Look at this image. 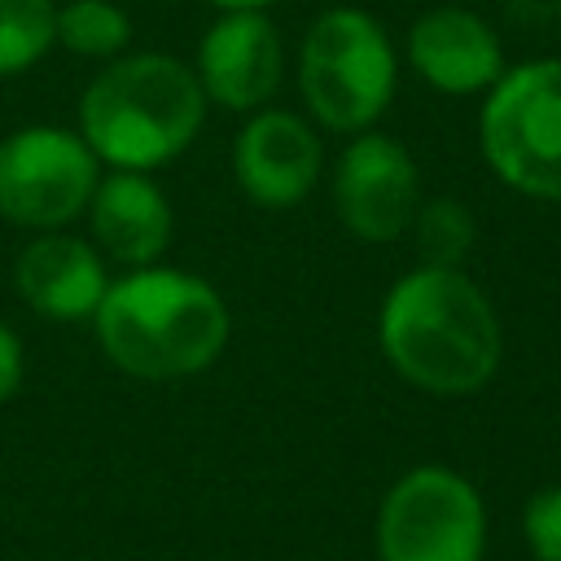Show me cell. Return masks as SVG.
I'll use <instances>...</instances> for the list:
<instances>
[{
  "instance_id": "cell-1",
  "label": "cell",
  "mask_w": 561,
  "mask_h": 561,
  "mask_svg": "<svg viewBox=\"0 0 561 561\" xmlns=\"http://www.w3.org/2000/svg\"><path fill=\"white\" fill-rule=\"evenodd\" d=\"M390 368L425 394L482 390L504 355V333L491 298L465 267H416L399 276L377 320Z\"/></svg>"
},
{
  "instance_id": "cell-2",
  "label": "cell",
  "mask_w": 561,
  "mask_h": 561,
  "mask_svg": "<svg viewBox=\"0 0 561 561\" xmlns=\"http://www.w3.org/2000/svg\"><path fill=\"white\" fill-rule=\"evenodd\" d=\"M96 337L114 368L140 381H175L210 368L228 346V302L180 267H131L96 307Z\"/></svg>"
},
{
  "instance_id": "cell-3",
  "label": "cell",
  "mask_w": 561,
  "mask_h": 561,
  "mask_svg": "<svg viewBox=\"0 0 561 561\" xmlns=\"http://www.w3.org/2000/svg\"><path fill=\"white\" fill-rule=\"evenodd\" d=\"M206 92L171 53L114 57L79 96V136L114 171H153L180 158L202 123Z\"/></svg>"
},
{
  "instance_id": "cell-4",
  "label": "cell",
  "mask_w": 561,
  "mask_h": 561,
  "mask_svg": "<svg viewBox=\"0 0 561 561\" xmlns=\"http://www.w3.org/2000/svg\"><path fill=\"white\" fill-rule=\"evenodd\" d=\"M394 79L399 57L373 13L337 4L311 22L298 53V92L320 127L342 136L368 131L386 114Z\"/></svg>"
},
{
  "instance_id": "cell-5",
  "label": "cell",
  "mask_w": 561,
  "mask_h": 561,
  "mask_svg": "<svg viewBox=\"0 0 561 561\" xmlns=\"http://www.w3.org/2000/svg\"><path fill=\"white\" fill-rule=\"evenodd\" d=\"M478 140L508 188L561 202V57L508 66L486 92Z\"/></svg>"
},
{
  "instance_id": "cell-6",
  "label": "cell",
  "mask_w": 561,
  "mask_h": 561,
  "mask_svg": "<svg viewBox=\"0 0 561 561\" xmlns=\"http://www.w3.org/2000/svg\"><path fill=\"white\" fill-rule=\"evenodd\" d=\"M486 508L469 478L443 465L403 473L377 513L381 561H482Z\"/></svg>"
},
{
  "instance_id": "cell-7",
  "label": "cell",
  "mask_w": 561,
  "mask_h": 561,
  "mask_svg": "<svg viewBox=\"0 0 561 561\" xmlns=\"http://www.w3.org/2000/svg\"><path fill=\"white\" fill-rule=\"evenodd\" d=\"M101 162L70 127H18L0 140V219L57 232L79 219L96 193Z\"/></svg>"
},
{
  "instance_id": "cell-8",
  "label": "cell",
  "mask_w": 561,
  "mask_h": 561,
  "mask_svg": "<svg viewBox=\"0 0 561 561\" xmlns=\"http://www.w3.org/2000/svg\"><path fill=\"white\" fill-rule=\"evenodd\" d=\"M333 206L346 232H355L359 241H399L421 206V175L412 153L386 131H359L337 153Z\"/></svg>"
},
{
  "instance_id": "cell-9",
  "label": "cell",
  "mask_w": 561,
  "mask_h": 561,
  "mask_svg": "<svg viewBox=\"0 0 561 561\" xmlns=\"http://www.w3.org/2000/svg\"><path fill=\"white\" fill-rule=\"evenodd\" d=\"M285 48L267 9H224L197 44V83L210 105L254 114L280 88Z\"/></svg>"
},
{
  "instance_id": "cell-10",
  "label": "cell",
  "mask_w": 561,
  "mask_h": 561,
  "mask_svg": "<svg viewBox=\"0 0 561 561\" xmlns=\"http://www.w3.org/2000/svg\"><path fill=\"white\" fill-rule=\"evenodd\" d=\"M324 167L320 136L289 110H254L237 136L232 171L254 206L285 210L302 202Z\"/></svg>"
},
{
  "instance_id": "cell-11",
  "label": "cell",
  "mask_w": 561,
  "mask_h": 561,
  "mask_svg": "<svg viewBox=\"0 0 561 561\" xmlns=\"http://www.w3.org/2000/svg\"><path fill=\"white\" fill-rule=\"evenodd\" d=\"M408 66L447 96L491 92L504 75V44L486 18L460 4H438L421 13L408 31Z\"/></svg>"
},
{
  "instance_id": "cell-12",
  "label": "cell",
  "mask_w": 561,
  "mask_h": 561,
  "mask_svg": "<svg viewBox=\"0 0 561 561\" xmlns=\"http://www.w3.org/2000/svg\"><path fill=\"white\" fill-rule=\"evenodd\" d=\"M13 285L31 311L75 324V320L96 316V307L110 289V276H105L96 245H88L83 237L39 232L35 241L22 245V254L13 263Z\"/></svg>"
},
{
  "instance_id": "cell-13",
  "label": "cell",
  "mask_w": 561,
  "mask_h": 561,
  "mask_svg": "<svg viewBox=\"0 0 561 561\" xmlns=\"http://www.w3.org/2000/svg\"><path fill=\"white\" fill-rule=\"evenodd\" d=\"M92 241L131 267H149L171 245V202L149 180V171H110L96 180V193L88 202Z\"/></svg>"
},
{
  "instance_id": "cell-14",
  "label": "cell",
  "mask_w": 561,
  "mask_h": 561,
  "mask_svg": "<svg viewBox=\"0 0 561 561\" xmlns=\"http://www.w3.org/2000/svg\"><path fill=\"white\" fill-rule=\"evenodd\" d=\"M57 44L75 57L114 61L131 44V18L114 0H66L57 4Z\"/></svg>"
},
{
  "instance_id": "cell-15",
  "label": "cell",
  "mask_w": 561,
  "mask_h": 561,
  "mask_svg": "<svg viewBox=\"0 0 561 561\" xmlns=\"http://www.w3.org/2000/svg\"><path fill=\"white\" fill-rule=\"evenodd\" d=\"M412 237H416V254L425 267H465L469 250H473V215L460 197H430L416 206L412 215Z\"/></svg>"
},
{
  "instance_id": "cell-16",
  "label": "cell",
  "mask_w": 561,
  "mask_h": 561,
  "mask_svg": "<svg viewBox=\"0 0 561 561\" xmlns=\"http://www.w3.org/2000/svg\"><path fill=\"white\" fill-rule=\"evenodd\" d=\"M57 44L53 0H0V79L31 70Z\"/></svg>"
},
{
  "instance_id": "cell-17",
  "label": "cell",
  "mask_w": 561,
  "mask_h": 561,
  "mask_svg": "<svg viewBox=\"0 0 561 561\" xmlns=\"http://www.w3.org/2000/svg\"><path fill=\"white\" fill-rule=\"evenodd\" d=\"M522 530L535 561H561V486H543L526 500Z\"/></svg>"
},
{
  "instance_id": "cell-18",
  "label": "cell",
  "mask_w": 561,
  "mask_h": 561,
  "mask_svg": "<svg viewBox=\"0 0 561 561\" xmlns=\"http://www.w3.org/2000/svg\"><path fill=\"white\" fill-rule=\"evenodd\" d=\"M22 386V342L18 333L0 320V403Z\"/></svg>"
},
{
  "instance_id": "cell-19",
  "label": "cell",
  "mask_w": 561,
  "mask_h": 561,
  "mask_svg": "<svg viewBox=\"0 0 561 561\" xmlns=\"http://www.w3.org/2000/svg\"><path fill=\"white\" fill-rule=\"evenodd\" d=\"M219 13L224 9H267V4H276V0H210Z\"/></svg>"
},
{
  "instance_id": "cell-20",
  "label": "cell",
  "mask_w": 561,
  "mask_h": 561,
  "mask_svg": "<svg viewBox=\"0 0 561 561\" xmlns=\"http://www.w3.org/2000/svg\"><path fill=\"white\" fill-rule=\"evenodd\" d=\"M557 31H561V0H557Z\"/></svg>"
}]
</instances>
